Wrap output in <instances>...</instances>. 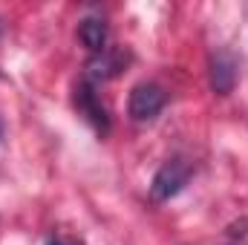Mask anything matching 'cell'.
Segmentation results:
<instances>
[{
  "instance_id": "7",
  "label": "cell",
  "mask_w": 248,
  "mask_h": 245,
  "mask_svg": "<svg viewBox=\"0 0 248 245\" xmlns=\"http://www.w3.org/2000/svg\"><path fill=\"white\" fill-rule=\"evenodd\" d=\"M46 245H61V243H46Z\"/></svg>"
},
{
  "instance_id": "5",
  "label": "cell",
  "mask_w": 248,
  "mask_h": 245,
  "mask_svg": "<svg viewBox=\"0 0 248 245\" xmlns=\"http://www.w3.org/2000/svg\"><path fill=\"white\" fill-rule=\"evenodd\" d=\"M124 63H127V55H124L122 49H104L101 55H93L90 61H87V81L95 87L98 81H110V78H116L119 72L124 69Z\"/></svg>"
},
{
  "instance_id": "4",
  "label": "cell",
  "mask_w": 248,
  "mask_h": 245,
  "mask_svg": "<svg viewBox=\"0 0 248 245\" xmlns=\"http://www.w3.org/2000/svg\"><path fill=\"white\" fill-rule=\"evenodd\" d=\"M237 84V58L228 49H217L211 55V87L217 95H228Z\"/></svg>"
},
{
  "instance_id": "3",
  "label": "cell",
  "mask_w": 248,
  "mask_h": 245,
  "mask_svg": "<svg viewBox=\"0 0 248 245\" xmlns=\"http://www.w3.org/2000/svg\"><path fill=\"white\" fill-rule=\"evenodd\" d=\"M75 107H78V113H81L87 122L95 127V133H101V136L110 133V116H107L104 104L98 101L95 87H93L90 81H81V84L75 87Z\"/></svg>"
},
{
  "instance_id": "6",
  "label": "cell",
  "mask_w": 248,
  "mask_h": 245,
  "mask_svg": "<svg viewBox=\"0 0 248 245\" xmlns=\"http://www.w3.org/2000/svg\"><path fill=\"white\" fill-rule=\"evenodd\" d=\"M78 38L93 55H101L107 49V23L101 17H84L78 26Z\"/></svg>"
},
{
  "instance_id": "1",
  "label": "cell",
  "mask_w": 248,
  "mask_h": 245,
  "mask_svg": "<svg viewBox=\"0 0 248 245\" xmlns=\"http://www.w3.org/2000/svg\"><path fill=\"white\" fill-rule=\"evenodd\" d=\"M190 165H187L185 159H168L159 170H156V176H153V182H150V196L156 199V202H168V199H173L176 193H182L185 190V184L190 182Z\"/></svg>"
},
{
  "instance_id": "2",
  "label": "cell",
  "mask_w": 248,
  "mask_h": 245,
  "mask_svg": "<svg viewBox=\"0 0 248 245\" xmlns=\"http://www.w3.org/2000/svg\"><path fill=\"white\" fill-rule=\"evenodd\" d=\"M165 101H168L165 90H162L159 84L144 81V84H136V87H133L130 101H127V113H130L133 122H139V124L153 122V119L165 110Z\"/></svg>"
}]
</instances>
